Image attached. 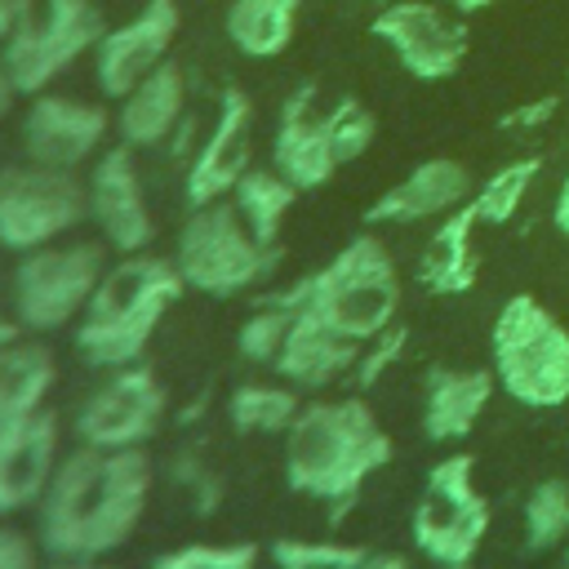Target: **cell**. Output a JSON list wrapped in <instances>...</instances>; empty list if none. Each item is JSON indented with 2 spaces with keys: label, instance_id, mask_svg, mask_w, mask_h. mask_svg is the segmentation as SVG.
I'll return each mask as SVG.
<instances>
[{
  "label": "cell",
  "instance_id": "1",
  "mask_svg": "<svg viewBox=\"0 0 569 569\" xmlns=\"http://www.w3.org/2000/svg\"><path fill=\"white\" fill-rule=\"evenodd\" d=\"M156 462L147 449H93L62 453L40 507L36 533L53 560H107L120 551L147 516Z\"/></svg>",
  "mask_w": 569,
  "mask_h": 569
},
{
  "label": "cell",
  "instance_id": "2",
  "mask_svg": "<svg viewBox=\"0 0 569 569\" xmlns=\"http://www.w3.org/2000/svg\"><path fill=\"white\" fill-rule=\"evenodd\" d=\"M391 462V436L360 396L311 400L284 431V485L347 511L365 480Z\"/></svg>",
  "mask_w": 569,
  "mask_h": 569
},
{
  "label": "cell",
  "instance_id": "3",
  "mask_svg": "<svg viewBox=\"0 0 569 569\" xmlns=\"http://www.w3.org/2000/svg\"><path fill=\"white\" fill-rule=\"evenodd\" d=\"M187 280L178 276L173 258L156 253H120L98 280L89 307L76 320V351L98 369H120L142 360L156 329L182 298Z\"/></svg>",
  "mask_w": 569,
  "mask_h": 569
},
{
  "label": "cell",
  "instance_id": "4",
  "mask_svg": "<svg viewBox=\"0 0 569 569\" xmlns=\"http://www.w3.org/2000/svg\"><path fill=\"white\" fill-rule=\"evenodd\" d=\"M289 311H311L329 329L369 342L387 325H396L400 311V271L387 253V244L373 231L351 236L320 271L284 284L271 293Z\"/></svg>",
  "mask_w": 569,
  "mask_h": 569
},
{
  "label": "cell",
  "instance_id": "5",
  "mask_svg": "<svg viewBox=\"0 0 569 569\" xmlns=\"http://www.w3.org/2000/svg\"><path fill=\"white\" fill-rule=\"evenodd\" d=\"M489 369L516 405L560 409L569 405V329L533 293H511L489 329Z\"/></svg>",
  "mask_w": 569,
  "mask_h": 569
},
{
  "label": "cell",
  "instance_id": "6",
  "mask_svg": "<svg viewBox=\"0 0 569 569\" xmlns=\"http://www.w3.org/2000/svg\"><path fill=\"white\" fill-rule=\"evenodd\" d=\"M280 262V249L262 244L244 218L236 213L231 200H213V204H196L187 213V222L178 227V244H173V267L187 280V289L204 293V298H236L244 289H253L258 280H267Z\"/></svg>",
  "mask_w": 569,
  "mask_h": 569
},
{
  "label": "cell",
  "instance_id": "7",
  "mask_svg": "<svg viewBox=\"0 0 569 569\" xmlns=\"http://www.w3.org/2000/svg\"><path fill=\"white\" fill-rule=\"evenodd\" d=\"M107 276V249L98 240H53L44 249L18 253L13 267V316L31 333H53L89 307L98 280Z\"/></svg>",
  "mask_w": 569,
  "mask_h": 569
},
{
  "label": "cell",
  "instance_id": "8",
  "mask_svg": "<svg viewBox=\"0 0 569 569\" xmlns=\"http://www.w3.org/2000/svg\"><path fill=\"white\" fill-rule=\"evenodd\" d=\"M89 218V191L71 169L36 160L0 164V249L31 253L67 240Z\"/></svg>",
  "mask_w": 569,
  "mask_h": 569
},
{
  "label": "cell",
  "instance_id": "9",
  "mask_svg": "<svg viewBox=\"0 0 569 569\" xmlns=\"http://www.w3.org/2000/svg\"><path fill=\"white\" fill-rule=\"evenodd\" d=\"M409 533H413V547L431 565L476 560V551L489 533V498L476 489L471 453H449L427 471Z\"/></svg>",
  "mask_w": 569,
  "mask_h": 569
},
{
  "label": "cell",
  "instance_id": "10",
  "mask_svg": "<svg viewBox=\"0 0 569 569\" xmlns=\"http://www.w3.org/2000/svg\"><path fill=\"white\" fill-rule=\"evenodd\" d=\"M169 413V391L151 365L111 369L76 409V440L93 449H142Z\"/></svg>",
  "mask_w": 569,
  "mask_h": 569
},
{
  "label": "cell",
  "instance_id": "11",
  "mask_svg": "<svg viewBox=\"0 0 569 569\" xmlns=\"http://www.w3.org/2000/svg\"><path fill=\"white\" fill-rule=\"evenodd\" d=\"M369 31L413 80H449L467 58V27L431 0H391L373 13Z\"/></svg>",
  "mask_w": 569,
  "mask_h": 569
},
{
  "label": "cell",
  "instance_id": "12",
  "mask_svg": "<svg viewBox=\"0 0 569 569\" xmlns=\"http://www.w3.org/2000/svg\"><path fill=\"white\" fill-rule=\"evenodd\" d=\"M89 222L98 227V236L116 249V253H147L156 240V218L147 204V187H142V169H138V151L116 142L107 151H98L89 178Z\"/></svg>",
  "mask_w": 569,
  "mask_h": 569
},
{
  "label": "cell",
  "instance_id": "13",
  "mask_svg": "<svg viewBox=\"0 0 569 569\" xmlns=\"http://www.w3.org/2000/svg\"><path fill=\"white\" fill-rule=\"evenodd\" d=\"M182 27V13L173 0H147L138 13H129L124 22L107 27L93 44V80L98 93L120 102L142 76H151L164 58L169 44Z\"/></svg>",
  "mask_w": 569,
  "mask_h": 569
},
{
  "label": "cell",
  "instance_id": "14",
  "mask_svg": "<svg viewBox=\"0 0 569 569\" xmlns=\"http://www.w3.org/2000/svg\"><path fill=\"white\" fill-rule=\"evenodd\" d=\"M116 120L107 107L71 93H36L31 107L22 111V156L49 169H80L84 160H98L107 129Z\"/></svg>",
  "mask_w": 569,
  "mask_h": 569
},
{
  "label": "cell",
  "instance_id": "15",
  "mask_svg": "<svg viewBox=\"0 0 569 569\" xmlns=\"http://www.w3.org/2000/svg\"><path fill=\"white\" fill-rule=\"evenodd\" d=\"M249 147H253V98L240 84H222L218 93V116L209 124V133L196 142L187 178H182V196L187 204H213L227 200L231 187L244 178L249 164Z\"/></svg>",
  "mask_w": 569,
  "mask_h": 569
},
{
  "label": "cell",
  "instance_id": "16",
  "mask_svg": "<svg viewBox=\"0 0 569 569\" xmlns=\"http://www.w3.org/2000/svg\"><path fill=\"white\" fill-rule=\"evenodd\" d=\"M271 164L298 191H316L342 169L338 156H333L329 124H325V111H320V93H316L311 80L298 84L293 93H284V102H280L276 133H271Z\"/></svg>",
  "mask_w": 569,
  "mask_h": 569
},
{
  "label": "cell",
  "instance_id": "17",
  "mask_svg": "<svg viewBox=\"0 0 569 569\" xmlns=\"http://www.w3.org/2000/svg\"><path fill=\"white\" fill-rule=\"evenodd\" d=\"M62 462V427L53 409L0 431V516L40 507L53 471Z\"/></svg>",
  "mask_w": 569,
  "mask_h": 569
},
{
  "label": "cell",
  "instance_id": "18",
  "mask_svg": "<svg viewBox=\"0 0 569 569\" xmlns=\"http://www.w3.org/2000/svg\"><path fill=\"white\" fill-rule=\"evenodd\" d=\"M476 196L471 169L462 160L449 156H431L422 164H413L396 187H387L369 209L365 222L369 227H409V222H427V218H445L458 204H467Z\"/></svg>",
  "mask_w": 569,
  "mask_h": 569
},
{
  "label": "cell",
  "instance_id": "19",
  "mask_svg": "<svg viewBox=\"0 0 569 569\" xmlns=\"http://www.w3.org/2000/svg\"><path fill=\"white\" fill-rule=\"evenodd\" d=\"M187 116V71L178 58H164L151 76H142L116 107V138L133 151L160 147Z\"/></svg>",
  "mask_w": 569,
  "mask_h": 569
},
{
  "label": "cell",
  "instance_id": "20",
  "mask_svg": "<svg viewBox=\"0 0 569 569\" xmlns=\"http://www.w3.org/2000/svg\"><path fill=\"white\" fill-rule=\"evenodd\" d=\"M356 360H360V342L356 338L329 329L311 311H293L289 338H284V347H280L271 369L298 391H325V387L351 378Z\"/></svg>",
  "mask_w": 569,
  "mask_h": 569
},
{
  "label": "cell",
  "instance_id": "21",
  "mask_svg": "<svg viewBox=\"0 0 569 569\" xmlns=\"http://www.w3.org/2000/svg\"><path fill=\"white\" fill-rule=\"evenodd\" d=\"M493 391V369H431L422 382V436L436 445L471 436Z\"/></svg>",
  "mask_w": 569,
  "mask_h": 569
},
{
  "label": "cell",
  "instance_id": "22",
  "mask_svg": "<svg viewBox=\"0 0 569 569\" xmlns=\"http://www.w3.org/2000/svg\"><path fill=\"white\" fill-rule=\"evenodd\" d=\"M476 227H480V218H476L471 200L436 222V231L427 236L422 258H418V284L427 293L453 298V293H467L476 284V276H480V258H476V244H471Z\"/></svg>",
  "mask_w": 569,
  "mask_h": 569
},
{
  "label": "cell",
  "instance_id": "23",
  "mask_svg": "<svg viewBox=\"0 0 569 569\" xmlns=\"http://www.w3.org/2000/svg\"><path fill=\"white\" fill-rule=\"evenodd\" d=\"M53 382H58V365L44 342L18 338V342L0 347V431L40 413Z\"/></svg>",
  "mask_w": 569,
  "mask_h": 569
},
{
  "label": "cell",
  "instance_id": "24",
  "mask_svg": "<svg viewBox=\"0 0 569 569\" xmlns=\"http://www.w3.org/2000/svg\"><path fill=\"white\" fill-rule=\"evenodd\" d=\"M298 13L302 0H231L222 27L244 58H276L289 49Z\"/></svg>",
  "mask_w": 569,
  "mask_h": 569
},
{
  "label": "cell",
  "instance_id": "25",
  "mask_svg": "<svg viewBox=\"0 0 569 569\" xmlns=\"http://www.w3.org/2000/svg\"><path fill=\"white\" fill-rule=\"evenodd\" d=\"M227 200L236 204V213L244 218V227H249L262 244L276 249L280 227H284V218H289V209H293V200H298V187H293L276 164H271V169H244V178L231 187Z\"/></svg>",
  "mask_w": 569,
  "mask_h": 569
},
{
  "label": "cell",
  "instance_id": "26",
  "mask_svg": "<svg viewBox=\"0 0 569 569\" xmlns=\"http://www.w3.org/2000/svg\"><path fill=\"white\" fill-rule=\"evenodd\" d=\"M298 409H302L298 387H289L284 378L280 382H240L227 396V422L240 436H284L293 427Z\"/></svg>",
  "mask_w": 569,
  "mask_h": 569
},
{
  "label": "cell",
  "instance_id": "27",
  "mask_svg": "<svg viewBox=\"0 0 569 569\" xmlns=\"http://www.w3.org/2000/svg\"><path fill=\"white\" fill-rule=\"evenodd\" d=\"M538 173H542V156H516V160L498 164V169L476 187V196H471V209H476L480 227H502V222H511V218L520 213V204H525V196H529V187H533Z\"/></svg>",
  "mask_w": 569,
  "mask_h": 569
},
{
  "label": "cell",
  "instance_id": "28",
  "mask_svg": "<svg viewBox=\"0 0 569 569\" xmlns=\"http://www.w3.org/2000/svg\"><path fill=\"white\" fill-rule=\"evenodd\" d=\"M569 542V480H538L525 498V547L551 551Z\"/></svg>",
  "mask_w": 569,
  "mask_h": 569
},
{
  "label": "cell",
  "instance_id": "29",
  "mask_svg": "<svg viewBox=\"0 0 569 569\" xmlns=\"http://www.w3.org/2000/svg\"><path fill=\"white\" fill-rule=\"evenodd\" d=\"M289 325H293V311L267 293V298L240 320V329H236V351H240V360H249V365H276V356H280V347H284V338H289Z\"/></svg>",
  "mask_w": 569,
  "mask_h": 569
},
{
  "label": "cell",
  "instance_id": "30",
  "mask_svg": "<svg viewBox=\"0 0 569 569\" xmlns=\"http://www.w3.org/2000/svg\"><path fill=\"white\" fill-rule=\"evenodd\" d=\"M267 556L276 569H356L369 551L338 538H276Z\"/></svg>",
  "mask_w": 569,
  "mask_h": 569
},
{
  "label": "cell",
  "instance_id": "31",
  "mask_svg": "<svg viewBox=\"0 0 569 569\" xmlns=\"http://www.w3.org/2000/svg\"><path fill=\"white\" fill-rule=\"evenodd\" d=\"M325 124H329V142H333L338 164L360 160L373 147V133H378V120L360 98H338L333 107H325Z\"/></svg>",
  "mask_w": 569,
  "mask_h": 569
},
{
  "label": "cell",
  "instance_id": "32",
  "mask_svg": "<svg viewBox=\"0 0 569 569\" xmlns=\"http://www.w3.org/2000/svg\"><path fill=\"white\" fill-rule=\"evenodd\" d=\"M151 569H258L253 542H187L151 560Z\"/></svg>",
  "mask_w": 569,
  "mask_h": 569
},
{
  "label": "cell",
  "instance_id": "33",
  "mask_svg": "<svg viewBox=\"0 0 569 569\" xmlns=\"http://www.w3.org/2000/svg\"><path fill=\"white\" fill-rule=\"evenodd\" d=\"M169 476H173V485H182L191 493V511L196 516H213L222 507V480L213 476V467L204 462V453L196 445H178L173 449Z\"/></svg>",
  "mask_w": 569,
  "mask_h": 569
},
{
  "label": "cell",
  "instance_id": "34",
  "mask_svg": "<svg viewBox=\"0 0 569 569\" xmlns=\"http://www.w3.org/2000/svg\"><path fill=\"white\" fill-rule=\"evenodd\" d=\"M98 4L93 0H18V13H13V31L9 36H53V31H67L76 27L80 18H89Z\"/></svg>",
  "mask_w": 569,
  "mask_h": 569
},
{
  "label": "cell",
  "instance_id": "35",
  "mask_svg": "<svg viewBox=\"0 0 569 569\" xmlns=\"http://www.w3.org/2000/svg\"><path fill=\"white\" fill-rule=\"evenodd\" d=\"M405 347H409V329L396 320V325H387L382 333H373L369 342H360V360H356V369H351V382L360 387V391H373L378 382H382V373L405 356Z\"/></svg>",
  "mask_w": 569,
  "mask_h": 569
},
{
  "label": "cell",
  "instance_id": "36",
  "mask_svg": "<svg viewBox=\"0 0 569 569\" xmlns=\"http://www.w3.org/2000/svg\"><path fill=\"white\" fill-rule=\"evenodd\" d=\"M0 569H40L36 538L13 525H0Z\"/></svg>",
  "mask_w": 569,
  "mask_h": 569
},
{
  "label": "cell",
  "instance_id": "37",
  "mask_svg": "<svg viewBox=\"0 0 569 569\" xmlns=\"http://www.w3.org/2000/svg\"><path fill=\"white\" fill-rule=\"evenodd\" d=\"M556 107H560V98H556V93H542V98H529V102L511 107L498 124H502V129H516V133H529V129H542V124L556 116Z\"/></svg>",
  "mask_w": 569,
  "mask_h": 569
},
{
  "label": "cell",
  "instance_id": "38",
  "mask_svg": "<svg viewBox=\"0 0 569 569\" xmlns=\"http://www.w3.org/2000/svg\"><path fill=\"white\" fill-rule=\"evenodd\" d=\"M551 227L569 240V160H565V178H560V191H556V204H551Z\"/></svg>",
  "mask_w": 569,
  "mask_h": 569
},
{
  "label": "cell",
  "instance_id": "39",
  "mask_svg": "<svg viewBox=\"0 0 569 569\" xmlns=\"http://www.w3.org/2000/svg\"><path fill=\"white\" fill-rule=\"evenodd\" d=\"M18 98H22V93H18V84H13V71H9V62H4V49H0V120L13 111Z\"/></svg>",
  "mask_w": 569,
  "mask_h": 569
},
{
  "label": "cell",
  "instance_id": "40",
  "mask_svg": "<svg viewBox=\"0 0 569 569\" xmlns=\"http://www.w3.org/2000/svg\"><path fill=\"white\" fill-rule=\"evenodd\" d=\"M356 569H409V560H405V556H396V551H378V556L369 551Z\"/></svg>",
  "mask_w": 569,
  "mask_h": 569
},
{
  "label": "cell",
  "instance_id": "41",
  "mask_svg": "<svg viewBox=\"0 0 569 569\" xmlns=\"http://www.w3.org/2000/svg\"><path fill=\"white\" fill-rule=\"evenodd\" d=\"M18 338H22V320L0 311V347H9V342H18Z\"/></svg>",
  "mask_w": 569,
  "mask_h": 569
},
{
  "label": "cell",
  "instance_id": "42",
  "mask_svg": "<svg viewBox=\"0 0 569 569\" xmlns=\"http://www.w3.org/2000/svg\"><path fill=\"white\" fill-rule=\"evenodd\" d=\"M498 0H449V9L458 13V18H467V13H485V9H493Z\"/></svg>",
  "mask_w": 569,
  "mask_h": 569
},
{
  "label": "cell",
  "instance_id": "43",
  "mask_svg": "<svg viewBox=\"0 0 569 569\" xmlns=\"http://www.w3.org/2000/svg\"><path fill=\"white\" fill-rule=\"evenodd\" d=\"M13 13H18V0H0V44H4L9 31H13Z\"/></svg>",
  "mask_w": 569,
  "mask_h": 569
},
{
  "label": "cell",
  "instance_id": "44",
  "mask_svg": "<svg viewBox=\"0 0 569 569\" xmlns=\"http://www.w3.org/2000/svg\"><path fill=\"white\" fill-rule=\"evenodd\" d=\"M40 569H107L102 560H53V565H40Z\"/></svg>",
  "mask_w": 569,
  "mask_h": 569
},
{
  "label": "cell",
  "instance_id": "45",
  "mask_svg": "<svg viewBox=\"0 0 569 569\" xmlns=\"http://www.w3.org/2000/svg\"><path fill=\"white\" fill-rule=\"evenodd\" d=\"M436 569H476L471 560H453V565H436Z\"/></svg>",
  "mask_w": 569,
  "mask_h": 569
},
{
  "label": "cell",
  "instance_id": "46",
  "mask_svg": "<svg viewBox=\"0 0 569 569\" xmlns=\"http://www.w3.org/2000/svg\"><path fill=\"white\" fill-rule=\"evenodd\" d=\"M565 569H569V542H565Z\"/></svg>",
  "mask_w": 569,
  "mask_h": 569
},
{
  "label": "cell",
  "instance_id": "47",
  "mask_svg": "<svg viewBox=\"0 0 569 569\" xmlns=\"http://www.w3.org/2000/svg\"><path fill=\"white\" fill-rule=\"evenodd\" d=\"M378 4H391V0H378Z\"/></svg>",
  "mask_w": 569,
  "mask_h": 569
}]
</instances>
